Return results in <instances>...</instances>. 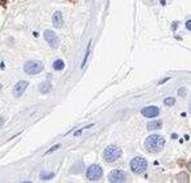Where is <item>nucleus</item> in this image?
Here are the masks:
<instances>
[{
  "label": "nucleus",
  "mask_w": 191,
  "mask_h": 183,
  "mask_svg": "<svg viewBox=\"0 0 191 183\" xmlns=\"http://www.w3.org/2000/svg\"><path fill=\"white\" fill-rule=\"evenodd\" d=\"M164 144H165L164 138L162 135H156V134L147 137L145 141L146 150L149 151V152H154V154L160 152V151L164 148Z\"/></svg>",
  "instance_id": "f257e3e1"
},
{
  "label": "nucleus",
  "mask_w": 191,
  "mask_h": 183,
  "mask_svg": "<svg viewBox=\"0 0 191 183\" xmlns=\"http://www.w3.org/2000/svg\"><path fill=\"white\" fill-rule=\"evenodd\" d=\"M121 156V150L116 146H107L105 148L103 152V159L107 162H114Z\"/></svg>",
  "instance_id": "f03ea898"
},
{
  "label": "nucleus",
  "mask_w": 191,
  "mask_h": 183,
  "mask_svg": "<svg viewBox=\"0 0 191 183\" xmlns=\"http://www.w3.org/2000/svg\"><path fill=\"white\" fill-rule=\"evenodd\" d=\"M23 70L29 75H36L44 70V66H43L40 61H27L23 66Z\"/></svg>",
  "instance_id": "7ed1b4c3"
},
{
  "label": "nucleus",
  "mask_w": 191,
  "mask_h": 183,
  "mask_svg": "<svg viewBox=\"0 0 191 183\" xmlns=\"http://www.w3.org/2000/svg\"><path fill=\"white\" fill-rule=\"evenodd\" d=\"M147 168V161L143 159V157H134L131 161V169L132 172L136 174H141L143 173Z\"/></svg>",
  "instance_id": "20e7f679"
},
{
  "label": "nucleus",
  "mask_w": 191,
  "mask_h": 183,
  "mask_svg": "<svg viewBox=\"0 0 191 183\" xmlns=\"http://www.w3.org/2000/svg\"><path fill=\"white\" fill-rule=\"evenodd\" d=\"M102 168L100 165H90L88 169H87V178L92 182H96L98 179L102 178Z\"/></svg>",
  "instance_id": "39448f33"
},
{
  "label": "nucleus",
  "mask_w": 191,
  "mask_h": 183,
  "mask_svg": "<svg viewBox=\"0 0 191 183\" xmlns=\"http://www.w3.org/2000/svg\"><path fill=\"white\" fill-rule=\"evenodd\" d=\"M44 39H45V41L49 44V45H51V48H53V49H57L58 48L59 40H58V37H57V35H56L54 31L45 30L44 31Z\"/></svg>",
  "instance_id": "423d86ee"
},
{
  "label": "nucleus",
  "mask_w": 191,
  "mask_h": 183,
  "mask_svg": "<svg viewBox=\"0 0 191 183\" xmlns=\"http://www.w3.org/2000/svg\"><path fill=\"white\" fill-rule=\"evenodd\" d=\"M109 181L113 183H118V182H124L125 181V173L123 170H113L111 173L109 174Z\"/></svg>",
  "instance_id": "0eeeda50"
},
{
  "label": "nucleus",
  "mask_w": 191,
  "mask_h": 183,
  "mask_svg": "<svg viewBox=\"0 0 191 183\" xmlns=\"http://www.w3.org/2000/svg\"><path fill=\"white\" fill-rule=\"evenodd\" d=\"M159 107L156 106H147V107H143L142 111H141V113L145 116V117H156L159 115Z\"/></svg>",
  "instance_id": "6e6552de"
},
{
  "label": "nucleus",
  "mask_w": 191,
  "mask_h": 183,
  "mask_svg": "<svg viewBox=\"0 0 191 183\" xmlns=\"http://www.w3.org/2000/svg\"><path fill=\"white\" fill-rule=\"evenodd\" d=\"M27 86H29V83H27V81H18V83L16 84V86H14V89H13L14 97H21L22 94L26 92Z\"/></svg>",
  "instance_id": "1a4fd4ad"
},
{
  "label": "nucleus",
  "mask_w": 191,
  "mask_h": 183,
  "mask_svg": "<svg viewBox=\"0 0 191 183\" xmlns=\"http://www.w3.org/2000/svg\"><path fill=\"white\" fill-rule=\"evenodd\" d=\"M52 22L56 27H62L63 26V17H62V13L61 12H56L52 17Z\"/></svg>",
  "instance_id": "9d476101"
},
{
  "label": "nucleus",
  "mask_w": 191,
  "mask_h": 183,
  "mask_svg": "<svg viewBox=\"0 0 191 183\" xmlns=\"http://www.w3.org/2000/svg\"><path fill=\"white\" fill-rule=\"evenodd\" d=\"M39 90L43 94H47V93H49L52 90V84L49 83V81H43V83L40 84V86H39Z\"/></svg>",
  "instance_id": "9b49d317"
},
{
  "label": "nucleus",
  "mask_w": 191,
  "mask_h": 183,
  "mask_svg": "<svg viewBox=\"0 0 191 183\" xmlns=\"http://www.w3.org/2000/svg\"><path fill=\"white\" fill-rule=\"evenodd\" d=\"M162 128V121L160 120H154V121H150L147 124V129L149 130H156Z\"/></svg>",
  "instance_id": "f8f14e48"
},
{
  "label": "nucleus",
  "mask_w": 191,
  "mask_h": 183,
  "mask_svg": "<svg viewBox=\"0 0 191 183\" xmlns=\"http://www.w3.org/2000/svg\"><path fill=\"white\" fill-rule=\"evenodd\" d=\"M53 68H54V70H57V71L63 70V68H65V62H63L62 59H57V61H54V63H53Z\"/></svg>",
  "instance_id": "ddd939ff"
},
{
  "label": "nucleus",
  "mask_w": 191,
  "mask_h": 183,
  "mask_svg": "<svg viewBox=\"0 0 191 183\" xmlns=\"http://www.w3.org/2000/svg\"><path fill=\"white\" fill-rule=\"evenodd\" d=\"M52 178H54V173H47V172H43L41 174H40V179L41 181H49V179H52Z\"/></svg>",
  "instance_id": "4468645a"
},
{
  "label": "nucleus",
  "mask_w": 191,
  "mask_h": 183,
  "mask_svg": "<svg viewBox=\"0 0 191 183\" xmlns=\"http://www.w3.org/2000/svg\"><path fill=\"white\" fill-rule=\"evenodd\" d=\"M177 181L178 182H189V175L185 174V173H181L177 175Z\"/></svg>",
  "instance_id": "2eb2a0df"
},
{
  "label": "nucleus",
  "mask_w": 191,
  "mask_h": 183,
  "mask_svg": "<svg viewBox=\"0 0 191 183\" xmlns=\"http://www.w3.org/2000/svg\"><path fill=\"white\" fill-rule=\"evenodd\" d=\"M174 103H176V99H174V98H172V97H168V98H165V99H164V105H165V106H168V107L173 106Z\"/></svg>",
  "instance_id": "dca6fc26"
},
{
  "label": "nucleus",
  "mask_w": 191,
  "mask_h": 183,
  "mask_svg": "<svg viewBox=\"0 0 191 183\" xmlns=\"http://www.w3.org/2000/svg\"><path fill=\"white\" fill-rule=\"evenodd\" d=\"M90 43H92V41H89V43H88L87 53H85V55H84V61H83V63H82V67H84V66H85V63H87V59H88V55H89V48H90Z\"/></svg>",
  "instance_id": "f3484780"
},
{
  "label": "nucleus",
  "mask_w": 191,
  "mask_h": 183,
  "mask_svg": "<svg viewBox=\"0 0 191 183\" xmlns=\"http://www.w3.org/2000/svg\"><path fill=\"white\" fill-rule=\"evenodd\" d=\"M59 148V144H56V146H53L51 150H49V151H47V152H45V155H49V154H52V152H54V151H56V150H58Z\"/></svg>",
  "instance_id": "a211bd4d"
},
{
  "label": "nucleus",
  "mask_w": 191,
  "mask_h": 183,
  "mask_svg": "<svg viewBox=\"0 0 191 183\" xmlns=\"http://www.w3.org/2000/svg\"><path fill=\"white\" fill-rule=\"evenodd\" d=\"M90 127H93V124H90V125H88V127H84V128H82V129H80V130H76V132H75V133H74V134H75V135H79V134H82V132H83L84 129H88V128H90Z\"/></svg>",
  "instance_id": "6ab92c4d"
},
{
  "label": "nucleus",
  "mask_w": 191,
  "mask_h": 183,
  "mask_svg": "<svg viewBox=\"0 0 191 183\" xmlns=\"http://www.w3.org/2000/svg\"><path fill=\"white\" fill-rule=\"evenodd\" d=\"M178 94H180V96H185V94H186V88H181V89H178Z\"/></svg>",
  "instance_id": "aec40b11"
},
{
  "label": "nucleus",
  "mask_w": 191,
  "mask_h": 183,
  "mask_svg": "<svg viewBox=\"0 0 191 183\" xmlns=\"http://www.w3.org/2000/svg\"><path fill=\"white\" fill-rule=\"evenodd\" d=\"M186 29L191 31V21H187V22H186Z\"/></svg>",
  "instance_id": "412c9836"
},
{
  "label": "nucleus",
  "mask_w": 191,
  "mask_h": 183,
  "mask_svg": "<svg viewBox=\"0 0 191 183\" xmlns=\"http://www.w3.org/2000/svg\"><path fill=\"white\" fill-rule=\"evenodd\" d=\"M187 169H189V172H191V161L187 164Z\"/></svg>",
  "instance_id": "4be33fe9"
},
{
  "label": "nucleus",
  "mask_w": 191,
  "mask_h": 183,
  "mask_svg": "<svg viewBox=\"0 0 191 183\" xmlns=\"http://www.w3.org/2000/svg\"><path fill=\"white\" fill-rule=\"evenodd\" d=\"M5 3H7V0H2V5H3V7H5Z\"/></svg>",
  "instance_id": "5701e85b"
},
{
  "label": "nucleus",
  "mask_w": 191,
  "mask_h": 183,
  "mask_svg": "<svg viewBox=\"0 0 191 183\" xmlns=\"http://www.w3.org/2000/svg\"><path fill=\"white\" fill-rule=\"evenodd\" d=\"M190 112H191V103H190Z\"/></svg>",
  "instance_id": "b1692460"
}]
</instances>
